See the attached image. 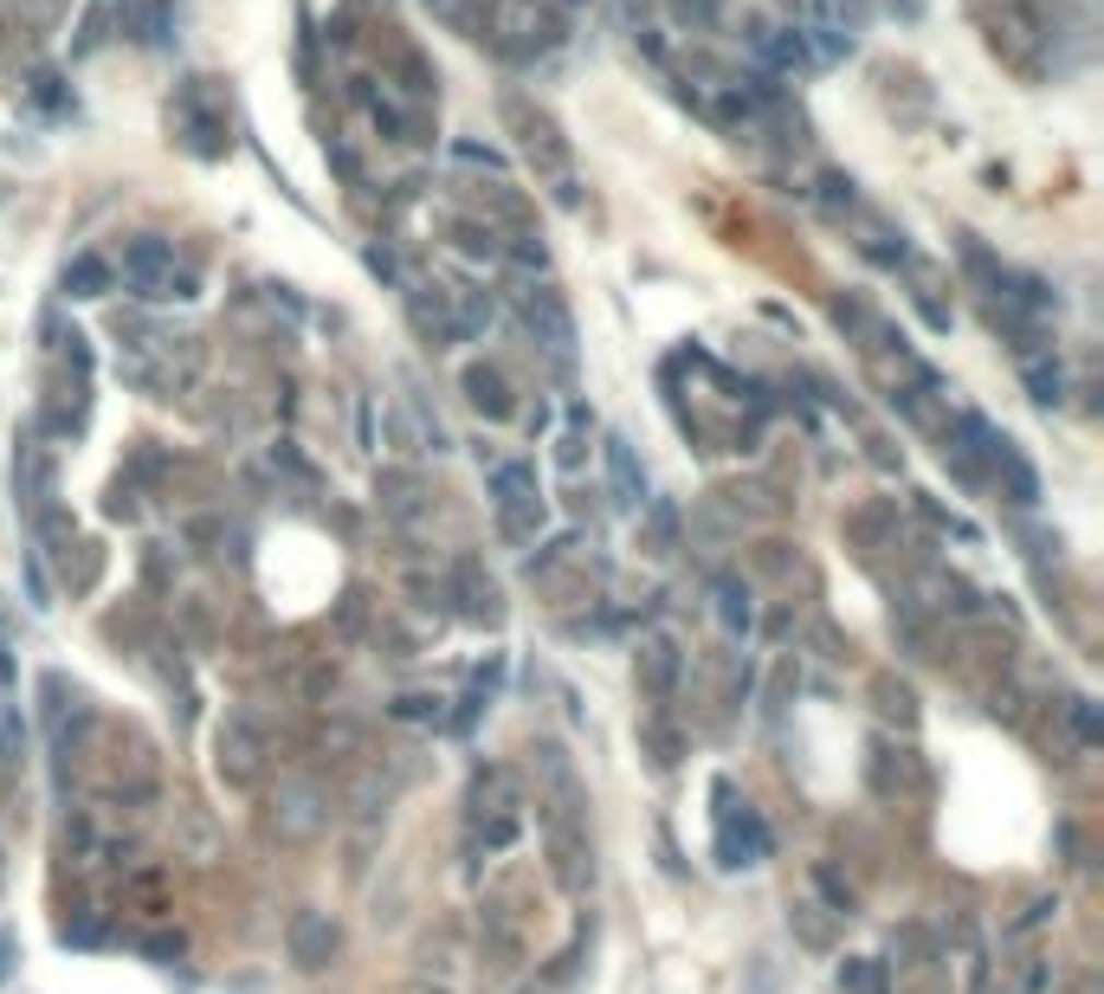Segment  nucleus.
Returning a JSON list of instances; mask_svg holds the SVG:
<instances>
[{
  "instance_id": "obj_1",
  "label": "nucleus",
  "mask_w": 1104,
  "mask_h": 994,
  "mask_svg": "<svg viewBox=\"0 0 1104 994\" xmlns=\"http://www.w3.org/2000/svg\"><path fill=\"white\" fill-rule=\"evenodd\" d=\"M710 794H717V859H724L730 872H737V865H762L768 827H762L750 807H737V788H730V781H717Z\"/></svg>"
},
{
  "instance_id": "obj_2",
  "label": "nucleus",
  "mask_w": 1104,
  "mask_h": 994,
  "mask_svg": "<svg viewBox=\"0 0 1104 994\" xmlns=\"http://www.w3.org/2000/svg\"><path fill=\"white\" fill-rule=\"evenodd\" d=\"M213 762H220V776L233 781V788H246V781L266 769V743H259V730H252L246 717H226V723H220V756H213Z\"/></svg>"
},
{
  "instance_id": "obj_3",
  "label": "nucleus",
  "mask_w": 1104,
  "mask_h": 994,
  "mask_svg": "<svg viewBox=\"0 0 1104 994\" xmlns=\"http://www.w3.org/2000/svg\"><path fill=\"white\" fill-rule=\"evenodd\" d=\"M124 272H130V284H137L142 297H175V291H181L175 252H168L162 239H137V246L124 252Z\"/></svg>"
},
{
  "instance_id": "obj_4",
  "label": "nucleus",
  "mask_w": 1104,
  "mask_h": 994,
  "mask_svg": "<svg viewBox=\"0 0 1104 994\" xmlns=\"http://www.w3.org/2000/svg\"><path fill=\"white\" fill-rule=\"evenodd\" d=\"M491 492H497V510H504L510 530H524V523L543 517V497H537V472H530V465H497V472H491Z\"/></svg>"
},
{
  "instance_id": "obj_5",
  "label": "nucleus",
  "mask_w": 1104,
  "mask_h": 994,
  "mask_svg": "<svg viewBox=\"0 0 1104 994\" xmlns=\"http://www.w3.org/2000/svg\"><path fill=\"white\" fill-rule=\"evenodd\" d=\"M337 956V923L324 918V911H304V918L291 923V962L297 969H324Z\"/></svg>"
},
{
  "instance_id": "obj_6",
  "label": "nucleus",
  "mask_w": 1104,
  "mask_h": 994,
  "mask_svg": "<svg viewBox=\"0 0 1104 994\" xmlns=\"http://www.w3.org/2000/svg\"><path fill=\"white\" fill-rule=\"evenodd\" d=\"M639 685H646L653 698H666V691L679 685V646H672V639H646V646H639Z\"/></svg>"
},
{
  "instance_id": "obj_7",
  "label": "nucleus",
  "mask_w": 1104,
  "mask_h": 994,
  "mask_svg": "<svg viewBox=\"0 0 1104 994\" xmlns=\"http://www.w3.org/2000/svg\"><path fill=\"white\" fill-rule=\"evenodd\" d=\"M530 330L550 336V355H568V343H575V330H568V317H562V304H555L550 291L530 297Z\"/></svg>"
},
{
  "instance_id": "obj_8",
  "label": "nucleus",
  "mask_w": 1104,
  "mask_h": 994,
  "mask_svg": "<svg viewBox=\"0 0 1104 994\" xmlns=\"http://www.w3.org/2000/svg\"><path fill=\"white\" fill-rule=\"evenodd\" d=\"M317 820H324V814H317V788H304V781H297V788H284L278 827H284V833H310Z\"/></svg>"
},
{
  "instance_id": "obj_9",
  "label": "nucleus",
  "mask_w": 1104,
  "mask_h": 994,
  "mask_svg": "<svg viewBox=\"0 0 1104 994\" xmlns=\"http://www.w3.org/2000/svg\"><path fill=\"white\" fill-rule=\"evenodd\" d=\"M717 614H724V627H730V634H750V594H743L737 581H724V588H717Z\"/></svg>"
},
{
  "instance_id": "obj_10",
  "label": "nucleus",
  "mask_w": 1104,
  "mask_h": 994,
  "mask_svg": "<svg viewBox=\"0 0 1104 994\" xmlns=\"http://www.w3.org/2000/svg\"><path fill=\"white\" fill-rule=\"evenodd\" d=\"M839 989L846 994H885V969H879V962H839Z\"/></svg>"
},
{
  "instance_id": "obj_11",
  "label": "nucleus",
  "mask_w": 1104,
  "mask_h": 994,
  "mask_svg": "<svg viewBox=\"0 0 1104 994\" xmlns=\"http://www.w3.org/2000/svg\"><path fill=\"white\" fill-rule=\"evenodd\" d=\"M66 284H71V297H97V291L110 284V272H104V259H78L66 272Z\"/></svg>"
},
{
  "instance_id": "obj_12",
  "label": "nucleus",
  "mask_w": 1104,
  "mask_h": 994,
  "mask_svg": "<svg viewBox=\"0 0 1104 994\" xmlns=\"http://www.w3.org/2000/svg\"><path fill=\"white\" fill-rule=\"evenodd\" d=\"M788 923H801V943H808V949H827V923L814 918V904H795Z\"/></svg>"
},
{
  "instance_id": "obj_13",
  "label": "nucleus",
  "mask_w": 1104,
  "mask_h": 994,
  "mask_svg": "<svg viewBox=\"0 0 1104 994\" xmlns=\"http://www.w3.org/2000/svg\"><path fill=\"white\" fill-rule=\"evenodd\" d=\"M472 401L491 407V414H504V388H497V375H472Z\"/></svg>"
},
{
  "instance_id": "obj_14",
  "label": "nucleus",
  "mask_w": 1104,
  "mask_h": 994,
  "mask_svg": "<svg viewBox=\"0 0 1104 994\" xmlns=\"http://www.w3.org/2000/svg\"><path fill=\"white\" fill-rule=\"evenodd\" d=\"M614 478H621L626 504H639V478H633V459H626V446H621V439H614Z\"/></svg>"
},
{
  "instance_id": "obj_15",
  "label": "nucleus",
  "mask_w": 1104,
  "mask_h": 994,
  "mask_svg": "<svg viewBox=\"0 0 1104 994\" xmlns=\"http://www.w3.org/2000/svg\"><path fill=\"white\" fill-rule=\"evenodd\" d=\"M142 949H149V956H155V962H168V956H181V936H149V943H142Z\"/></svg>"
},
{
  "instance_id": "obj_16",
  "label": "nucleus",
  "mask_w": 1104,
  "mask_h": 994,
  "mask_svg": "<svg viewBox=\"0 0 1104 994\" xmlns=\"http://www.w3.org/2000/svg\"><path fill=\"white\" fill-rule=\"evenodd\" d=\"M1021 989H1027V994L1046 989V962H1040V956H1027V969H1021Z\"/></svg>"
},
{
  "instance_id": "obj_17",
  "label": "nucleus",
  "mask_w": 1104,
  "mask_h": 994,
  "mask_svg": "<svg viewBox=\"0 0 1104 994\" xmlns=\"http://www.w3.org/2000/svg\"><path fill=\"white\" fill-rule=\"evenodd\" d=\"M401 717H439V698H401Z\"/></svg>"
},
{
  "instance_id": "obj_18",
  "label": "nucleus",
  "mask_w": 1104,
  "mask_h": 994,
  "mask_svg": "<svg viewBox=\"0 0 1104 994\" xmlns=\"http://www.w3.org/2000/svg\"><path fill=\"white\" fill-rule=\"evenodd\" d=\"M1079 736H1085V743H1099V710H1092V705H1079Z\"/></svg>"
},
{
  "instance_id": "obj_19",
  "label": "nucleus",
  "mask_w": 1104,
  "mask_h": 994,
  "mask_svg": "<svg viewBox=\"0 0 1104 994\" xmlns=\"http://www.w3.org/2000/svg\"><path fill=\"white\" fill-rule=\"evenodd\" d=\"M7 962H13V936H0V975H7Z\"/></svg>"
}]
</instances>
